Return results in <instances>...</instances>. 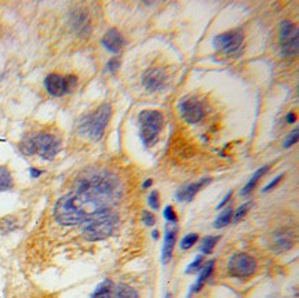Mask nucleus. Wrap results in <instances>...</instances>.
<instances>
[{
    "label": "nucleus",
    "mask_w": 299,
    "mask_h": 298,
    "mask_svg": "<svg viewBox=\"0 0 299 298\" xmlns=\"http://www.w3.org/2000/svg\"><path fill=\"white\" fill-rule=\"evenodd\" d=\"M108 214H111V209L106 199L83 191H75L62 196L54 209L55 220L64 225L84 224Z\"/></svg>",
    "instance_id": "obj_1"
},
{
    "label": "nucleus",
    "mask_w": 299,
    "mask_h": 298,
    "mask_svg": "<svg viewBox=\"0 0 299 298\" xmlns=\"http://www.w3.org/2000/svg\"><path fill=\"white\" fill-rule=\"evenodd\" d=\"M19 149L28 156L39 155L46 160H51L60 152L61 140L51 133H37L21 142Z\"/></svg>",
    "instance_id": "obj_2"
},
{
    "label": "nucleus",
    "mask_w": 299,
    "mask_h": 298,
    "mask_svg": "<svg viewBox=\"0 0 299 298\" xmlns=\"http://www.w3.org/2000/svg\"><path fill=\"white\" fill-rule=\"evenodd\" d=\"M112 116V106L109 104H103L101 105L94 113H91L90 116H87L82 122V127L80 130L84 133L85 136H88L91 140H100L103 136L105 127L108 126V122Z\"/></svg>",
    "instance_id": "obj_3"
},
{
    "label": "nucleus",
    "mask_w": 299,
    "mask_h": 298,
    "mask_svg": "<svg viewBox=\"0 0 299 298\" xmlns=\"http://www.w3.org/2000/svg\"><path fill=\"white\" fill-rule=\"evenodd\" d=\"M115 225L116 220L111 214L93 218L83 224V235L87 240H102L113 233Z\"/></svg>",
    "instance_id": "obj_4"
},
{
    "label": "nucleus",
    "mask_w": 299,
    "mask_h": 298,
    "mask_svg": "<svg viewBox=\"0 0 299 298\" xmlns=\"http://www.w3.org/2000/svg\"><path fill=\"white\" fill-rule=\"evenodd\" d=\"M256 268H258V264L254 257L246 254V253H239L229 260L228 272L231 273L233 278L246 279L255 273Z\"/></svg>",
    "instance_id": "obj_5"
},
{
    "label": "nucleus",
    "mask_w": 299,
    "mask_h": 298,
    "mask_svg": "<svg viewBox=\"0 0 299 298\" xmlns=\"http://www.w3.org/2000/svg\"><path fill=\"white\" fill-rule=\"evenodd\" d=\"M280 47L285 57H292L298 52V29L290 21H282L280 26Z\"/></svg>",
    "instance_id": "obj_6"
},
{
    "label": "nucleus",
    "mask_w": 299,
    "mask_h": 298,
    "mask_svg": "<svg viewBox=\"0 0 299 298\" xmlns=\"http://www.w3.org/2000/svg\"><path fill=\"white\" fill-rule=\"evenodd\" d=\"M77 85V79L75 76H61L57 73H51L46 77L44 86L47 91L54 97H62L69 91H72Z\"/></svg>",
    "instance_id": "obj_7"
},
{
    "label": "nucleus",
    "mask_w": 299,
    "mask_h": 298,
    "mask_svg": "<svg viewBox=\"0 0 299 298\" xmlns=\"http://www.w3.org/2000/svg\"><path fill=\"white\" fill-rule=\"evenodd\" d=\"M241 43H243V35L237 31H231V32H225V34L215 36L214 47L229 54V53L237 52Z\"/></svg>",
    "instance_id": "obj_8"
},
{
    "label": "nucleus",
    "mask_w": 299,
    "mask_h": 298,
    "mask_svg": "<svg viewBox=\"0 0 299 298\" xmlns=\"http://www.w3.org/2000/svg\"><path fill=\"white\" fill-rule=\"evenodd\" d=\"M180 113L182 119L193 124L203 119L204 109H203V105L199 103L196 98H185L180 104Z\"/></svg>",
    "instance_id": "obj_9"
},
{
    "label": "nucleus",
    "mask_w": 299,
    "mask_h": 298,
    "mask_svg": "<svg viewBox=\"0 0 299 298\" xmlns=\"http://www.w3.org/2000/svg\"><path fill=\"white\" fill-rule=\"evenodd\" d=\"M167 76L162 69H148L142 76V85L149 91H159L166 86Z\"/></svg>",
    "instance_id": "obj_10"
},
{
    "label": "nucleus",
    "mask_w": 299,
    "mask_h": 298,
    "mask_svg": "<svg viewBox=\"0 0 299 298\" xmlns=\"http://www.w3.org/2000/svg\"><path fill=\"white\" fill-rule=\"evenodd\" d=\"M177 235H178V228L175 227V224L170 222L166 228V236H164V245H163V263H168L172 257L174 246L177 243Z\"/></svg>",
    "instance_id": "obj_11"
},
{
    "label": "nucleus",
    "mask_w": 299,
    "mask_h": 298,
    "mask_svg": "<svg viewBox=\"0 0 299 298\" xmlns=\"http://www.w3.org/2000/svg\"><path fill=\"white\" fill-rule=\"evenodd\" d=\"M124 37L116 29L108 31L102 39V44L105 49H108L111 53H119L124 47Z\"/></svg>",
    "instance_id": "obj_12"
},
{
    "label": "nucleus",
    "mask_w": 299,
    "mask_h": 298,
    "mask_svg": "<svg viewBox=\"0 0 299 298\" xmlns=\"http://www.w3.org/2000/svg\"><path fill=\"white\" fill-rule=\"evenodd\" d=\"M210 182H211V179L210 178L200 179V181H197L195 184H190L188 187L182 188V189L178 191V193H177V199H178L180 202H190V200L197 195V192L201 191V189H203L207 184H210Z\"/></svg>",
    "instance_id": "obj_13"
},
{
    "label": "nucleus",
    "mask_w": 299,
    "mask_h": 298,
    "mask_svg": "<svg viewBox=\"0 0 299 298\" xmlns=\"http://www.w3.org/2000/svg\"><path fill=\"white\" fill-rule=\"evenodd\" d=\"M138 120H139V124L162 128L164 119H163V115L159 111H144L139 113Z\"/></svg>",
    "instance_id": "obj_14"
},
{
    "label": "nucleus",
    "mask_w": 299,
    "mask_h": 298,
    "mask_svg": "<svg viewBox=\"0 0 299 298\" xmlns=\"http://www.w3.org/2000/svg\"><path fill=\"white\" fill-rule=\"evenodd\" d=\"M159 131L160 128L153 127V126H146V124H141V130H139V137L142 140V142L145 145H153L157 141L159 137Z\"/></svg>",
    "instance_id": "obj_15"
},
{
    "label": "nucleus",
    "mask_w": 299,
    "mask_h": 298,
    "mask_svg": "<svg viewBox=\"0 0 299 298\" xmlns=\"http://www.w3.org/2000/svg\"><path fill=\"white\" fill-rule=\"evenodd\" d=\"M267 170H269V166H264V167H261L259 170L255 171V174L252 175V178L248 181L247 184H246V187L243 188V191H241V195L246 196L248 195V193H251L252 191H254V188L256 187V184H258V181L262 178L264 175H265L266 173H267Z\"/></svg>",
    "instance_id": "obj_16"
},
{
    "label": "nucleus",
    "mask_w": 299,
    "mask_h": 298,
    "mask_svg": "<svg viewBox=\"0 0 299 298\" xmlns=\"http://www.w3.org/2000/svg\"><path fill=\"white\" fill-rule=\"evenodd\" d=\"M213 269H214V261L207 263V265L203 268V271H201V273H200L199 279H197L196 284H195V286L192 287V290H190V293H197V291H200V290H201V287L204 286V283L207 281V279L211 276Z\"/></svg>",
    "instance_id": "obj_17"
},
{
    "label": "nucleus",
    "mask_w": 299,
    "mask_h": 298,
    "mask_svg": "<svg viewBox=\"0 0 299 298\" xmlns=\"http://www.w3.org/2000/svg\"><path fill=\"white\" fill-rule=\"evenodd\" d=\"M274 245L277 246L279 250L284 251V250L291 248L294 243H292V238H291L290 233H287V232H279V233L276 235V239H274Z\"/></svg>",
    "instance_id": "obj_18"
},
{
    "label": "nucleus",
    "mask_w": 299,
    "mask_h": 298,
    "mask_svg": "<svg viewBox=\"0 0 299 298\" xmlns=\"http://www.w3.org/2000/svg\"><path fill=\"white\" fill-rule=\"evenodd\" d=\"M112 287H113V284H112L111 280L102 281V283H101V284L95 289V291L93 293L91 298H111L112 297Z\"/></svg>",
    "instance_id": "obj_19"
},
{
    "label": "nucleus",
    "mask_w": 299,
    "mask_h": 298,
    "mask_svg": "<svg viewBox=\"0 0 299 298\" xmlns=\"http://www.w3.org/2000/svg\"><path fill=\"white\" fill-rule=\"evenodd\" d=\"M13 188V177L7 167L0 166V192L1 191H9Z\"/></svg>",
    "instance_id": "obj_20"
},
{
    "label": "nucleus",
    "mask_w": 299,
    "mask_h": 298,
    "mask_svg": "<svg viewBox=\"0 0 299 298\" xmlns=\"http://www.w3.org/2000/svg\"><path fill=\"white\" fill-rule=\"evenodd\" d=\"M232 217H233V210H232V209H226V210L216 218V221L214 222V227H215L216 229H221L223 227L229 225L232 221Z\"/></svg>",
    "instance_id": "obj_21"
},
{
    "label": "nucleus",
    "mask_w": 299,
    "mask_h": 298,
    "mask_svg": "<svg viewBox=\"0 0 299 298\" xmlns=\"http://www.w3.org/2000/svg\"><path fill=\"white\" fill-rule=\"evenodd\" d=\"M116 294H117V298H139L137 291L130 286H126V284L119 286Z\"/></svg>",
    "instance_id": "obj_22"
},
{
    "label": "nucleus",
    "mask_w": 299,
    "mask_h": 298,
    "mask_svg": "<svg viewBox=\"0 0 299 298\" xmlns=\"http://www.w3.org/2000/svg\"><path fill=\"white\" fill-rule=\"evenodd\" d=\"M218 239L219 238H214V236H207V238L204 239V242H203V245H201L203 254H211V253H213L214 247L216 245Z\"/></svg>",
    "instance_id": "obj_23"
},
{
    "label": "nucleus",
    "mask_w": 299,
    "mask_h": 298,
    "mask_svg": "<svg viewBox=\"0 0 299 298\" xmlns=\"http://www.w3.org/2000/svg\"><path fill=\"white\" fill-rule=\"evenodd\" d=\"M197 239H199V235H197V233H189V235H186L185 238L182 239V242H181V248H182V250H189L190 247H193V245L196 243Z\"/></svg>",
    "instance_id": "obj_24"
},
{
    "label": "nucleus",
    "mask_w": 299,
    "mask_h": 298,
    "mask_svg": "<svg viewBox=\"0 0 299 298\" xmlns=\"http://www.w3.org/2000/svg\"><path fill=\"white\" fill-rule=\"evenodd\" d=\"M248 210H249V203H244V205H241L239 209H237V210L234 211L233 217H232V220H233V221H236V222L241 221V220H243V218H244V217L247 215Z\"/></svg>",
    "instance_id": "obj_25"
},
{
    "label": "nucleus",
    "mask_w": 299,
    "mask_h": 298,
    "mask_svg": "<svg viewBox=\"0 0 299 298\" xmlns=\"http://www.w3.org/2000/svg\"><path fill=\"white\" fill-rule=\"evenodd\" d=\"M148 203H149V206H150L153 210H157V209L160 207V199H159V193H157V191H153V192L149 195Z\"/></svg>",
    "instance_id": "obj_26"
},
{
    "label": "nucleus",
    "mask_w": 299,
    "mask_h": 298,
    "mask_svg": "<svg viewBox=\"0 0 299 298\" xmlns=\"http://www.w3.org/2000/svg\"><path fill=\"white\" fill-rule=\"evenodd\" d=\"M201 264H203V256H197L196 258H195V261H192L190 263V265L188 266V269H186V273H193L196 272L197 269L201 266Z\"/></svg>",
    "instance_id": "obj_27"
},
{
    "label": "nucleus",
    "mask_w": 299,
    "mask_h": 298,
    "mask_svg": "<svg viewBox=\"0 0 299 298\" xmlns=\"http://www.w3.org/2000/svg\"><path fill=\"white\" fill-rule=\"evenodd\" d=\"M164 217H166V220L168 222H172V224L177 222V214H175V210H174L172 206H167V207H166V210H164Z\"/></svg>",
    "instance_id": "obj_28"
},
{
    "label": "nucleus",
    "mask_w": 299,
    "mask_h": 298,
    "mask_svg": "<svg viewBox=\"0 0 299 298\" xmlns=\"http://www.w3.org/2000/svg\"><path fill=\"white\" fill-rule=\"evenodd\" d=\"M297 140H298V130H294L290 136L285 138V141H284V146H285V148H290V146H292V145L297 142Z\"/></svg>",
    "instance_id": "obj_29"
},
{
    "label": "nucleus",
    "mask_w": 299,
    "mask_h": 298,
    "mask_svg": "<svg viewBox=\"0 0 299 298\" xmlns=\"http://www.w3.org/2000/svg\"><path fill=\"white\" fill-rule=\"evenodd\" d=\"M142 221L145 222V225H148V227H152L154 221H156V218H154V215L152 213L144 211V214H142Z\"/></svg>",
    "instance_id": "obj_30"
},
{
    "label": "nucleus",
    "mask_w": 299,
    "mask_h": 298,
    "mask_svg": "<svg viewBox=\"0 0 299 298\" xmlns=\"http://www.w3.org/2000/svg\"><path fill=\"white\" fill-rule=\"evenodd\" d=\"M282 179V175H279V177H276V178H274L273 181H272V182H269V184L266 185V188H265V189H264V192H267V191L273 189V188L276 187V185H277V184H279V182H280Z\"/></svg>",
    "instance_id": "obj_31"
},
{
    "label": "nucleus",
    "mask_w": 299,
    "mask_h": 298,
    "mask_svg": "<svg viewBox=\"0 0 299 298\" xmlns=\"http://www.w3.org/2000/svg\"><path fill=\"white\" fill-rule=\"evenodd\" d=\"M232 195H233V192H232V191H229V192H228V195L225 196V197H223L222 202L219 203V206H218V209H221V207H223V206L226 205V203L229 202V199H231V197H232Z\"/></svg>",
    "instance_id": "obj_32"
},
{
    "label": "nucleus",
    "mask_w": 299,
    "mask_h": 298,
    "mask_svg": "<svg viewBox=\"0 0 299 298\" xmlns=\"http://www.w3.org/2000/svg\"><path fill=\"white\" fill-rule=\"evenodd\" d=\"M117 65H119V61H116V58H115V60H112L111 62H109V69L113 72L115 69L117 68Z\"/></svg>",
    "instance_id": "obj_33"
},
{
    "label": "nucleus",
    "mask_w": 299,
    "mask_h": 298,
    "mask_svg": "<svg viewBox=\"0 0 299 298\" xmlns=\"http://www.w3.org/2000/svg\"><path fill=\"white\" fill-rule=\"evenodd\" d=\"M42 174V171L40 170H36V169H31V175L33 177V178H37L39 175Z\"/></svg>",
    "instance_id": "obj_34"
},
{
    "label": "nucleus",
    "mask_w": 299,
    "mask_h": 298,
    "mask_svg": "<svg viewBox=\"0 0 299 298\" xmlns=\"http://www.w3.org/2000/svg\"><path fill=\"white\" fill-rule=\"evenodd\" d=\"M294 120H295V115H294V113H288L287 122H288V123H294Z\"/></svg>",
    "instance_id": "obj_35"
},
{
    "label": "nucleus",
    "mask_w": 299,
    "mask_h": 298,
    "mask_svg": "<svg viewBox=\"0 0 299 298\" xmlns=\"http://www.w3.org/2000/svg\"><path fill=\"white\" fill-rule=\"evenodd\" d=\"M150 185H152V179H146L145 182L142 184V188H144V189H146V188L150 187Z\"/></svg>",
    "instance_id": "obj_36"
},
{
    "label": "nucleus",
    "mask_w": 299,
    "mask_h": 298,
    "mask_svg": "<svg viewBox=\"0 0 299 298\" xmlns=\"http://www.w3.org/2000/svg\"><path fill=\"white\" fill-rule=\"evenodd\" d=\"M153 239H159V230H153Z\"/></svg>",
    "instance_id": "obj_37"
},
{
    "label": "nucleus",
    "mask_w": 299,
    "mask_h": 298,
    "mask_svg": "<svg viewBox=\"0 0 299 298\" xmlns=\"http://www.w3.org/2000/svg\"><path fill=\"white\" fill-rule=\"evenodd\" d=\"M167 298H171V297H170V294H168V296H167Z\"/></svg>",
    "instance_id": "obj_38"
}]
</instances>
